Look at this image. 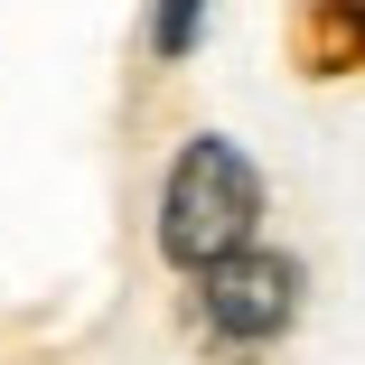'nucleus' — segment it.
<instances>
[{
  "instance_id": "obj_1",
  "label": "nucleus",
  "mask_w": 365,
  "mask_h": 365,
  "mask_svg": "<svg viewBox=\"0 0 365 365\" xmlns=\"http://www.w3.org/2000/svg\"><path fill=\"white\" fill-rule=\"evenodd\" d=\"M253 225H262V169L225 131H197L169 160V187H160V253L178 272H206L215 253L253 244Z\"/></svg>"
},
{
  "instance_id": "obj_4",
  "label": "nucleus",
  "mask_w": 365,
  "mask_h": 365,
  "mask_svg": "<svg viewBox=\"0 0 365 365\" xmlns=\"http://www.w3.org/2000/svg\"><path fill=\"white\" fill-rule=\"evenodd\" d=\"M197 29H206V0H160V10H150V47H160L169 66L197 47Z\"/></svg>"
},
{
  "instance_id": "obj_3",
  "label": "nucleus",
  "mask_w": 365,
  "mask_h": 365,
  "mask_svg": "<svg viewBox=\"0 0 365 365\" xmlns=\"http://www.w3.org/2000/svg\"><path fill=\"white\" fill-rule=\"evenodd\" d=\"M290 66H300L309 85L365 76V0H300V19H290Z\"/></svg>"
},
{
  "instance_id": "obj_2",
  "label": "nucleus",
  "mask_w": 365,
  "mask_h": 365,
  "mask_svg": "<svg viewBox=\"0 0 365 365\" xmlns=\"http://www.w3.org/2000/svg\"><path fill=\"white\" fill-rule=\"evenodd\" d=\"M197 319L215 346H272L290 319H300V262L290 253H262V244H235L197 272Z\"/></svg>"
}]
</instances>
